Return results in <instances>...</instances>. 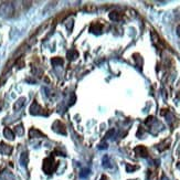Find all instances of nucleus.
<instances>
[{
	"mask_svg": "<svg viewBox=\"0 0 180 180\" xmlns=\"http://www.w3.org/2000/svg\"><path fill=\"white\" fill-rule=\"evenodd\" d=\"M13 6L10 2H3L0 6V17L2 18H10L13 15Z\"/></svg>",
	"mask_w": 180,
	"mask_h": 180,
	"instance_id": "1",
	"label": "nucleus"
},
{
	"mask_svg": "<svg viewBox=\"0 0 180 180\" xmlns=\"http://www.w3.org/2000/svg\"><path fill=\"white\" fill-rule=\"evenodd\" d=\"M56 168V163H54L53 158H46L44 160L43 163V170L45 171V173H51L52 171L55 170Z\"/></svg>",
	"mask_w": 180,
	"mask_h": 180,
	"instance_id": "2",
	"label": "nucleus"
},
{
	"mask_svg": "<svg viewBox=\"0 0 180 180\" xmlns=\"http://www.w3.org/2000/svg\"><path fill=\"white\" fill-rule=\"evenodd\" d=\"M30 113H31L32 115H40L42 113L41 106H40L37 102H34L33 104L31 105V107H30Z\"/></svg>",
	"mask_w": 180,
	"mask_h": 180,
	"instance_id": "3",
	"label": "nucleus"
},
{
	"mask_svg": "<svg viewBox=\"0 0 180 180\" xmlns=\"http://www.w3.org/2000/svg\"><path fill=\"white\" fill-rule=\"evenodd\" d=\"M12 151V147L9 146V145H6V144H0V154H2V155H10Z\"/></svg>",
	"mask_w": 180,
	"mask_h": 180,
	"instance_id": "4",
	"label": "nucleus"
},
{
	"mask_svg": "<svg viewBox=\"0 0 180 180\" xmlns=\"http://www.w3.org/2000/svg\"><path fill=\"white\" fill-rule=\"evenodd\" d=\"M135 153L137 154L138 156H140V157H147V155H148V151H147V148L144 146H138L135 148Z\"/></svg>",
	"mask_w": 180,
	"mask_h": 180,
	"instance_id": "5",
	"label": "nucleus"
},
{
	"mask_svg": "<svg viewBox=\"0 0 180 180\" xmlns=\"http://www.w3.org/2000/svg\"><path fill=\"white\" fill-rule=\"evenodd\" d=\"M25 102H26V98L25 97H20L19 100H18L17 102L15 103V105H13V110H15V111H19L20 108H22V107H23V105H25Z\"/></svg>",
	"mask_w": 180,
	"mask_h": 180,
	"instance_id": "6",
	"label": "nucleus"
},
{
	"mask_svg": "<svg viewBox=\"0 0 180 180\" xmlns=\"http://www.w3.org/2000/svg\"><path fill=\"white\" fill-rule=\"evenodd\" d=\"M3 135H5L6 138L9 139V140H13V139H15V134H13V131L10 128L3 129Z\"/></svg>",
	"mask_w": 180,
	"mask_h": 180,
	"instance_id": "7",
	"label": "nucleus"
},
{
	"mask_svg": "<svg viewBox=\"0 0 180 180\" xmlns=\"http://www.w3.org/2000/svg\"><path fill=\"white\" fill-rule=\"evenodd\" d=\"M90 30H91V32H92V33L98 34V33H100V31H102V26L98 25V23H94V25L91 26V29Z\"/></svg>",
	"mask_w": 180,
	"mask_h": 180,
	"instance_id": "8",
	"label": "nucleus"
},
{
	"mask_svg": "<svg viewBox=\"0 0 180 180\" xmlns=\"http://www.w3.org/2000/svg\"><path fill=\"white\" fill-rule=\"evenodd\" d=\"M28 161H29V158H28V154L27 153H22L21 156H20V163L22 166H27Z\"/></svg>",
	"mask_w": 180,
	"mask_h": 180,
	"instance_id": "9",
	"label": "nucleus"
},
{
	"mask_svg": "<svg viewBox=\"0 0 180 180\" xmlns=\"http://www.w3.org/2000/svg\"><path fill=\"white\" fill-rule=\"evenodd\" d=\"M78 53L75 51V50H70V51H68V58L70 59L71 61H73V60L78 59Z\"/></svg>",
	"mask_w": 180,
	"mask_h": 180,
	"instance_id": "10",
	"label": "nucleus"
},
{
	"mask_svg": "<svg viewBox=\"0 0 180 180\" xmlns=\"http://www.w3.org/2000/svg\"><path fill=\"white\" fill-rule=\"evenodd\" d=\"M29 134H30V137H31V138H36V137H41L42 136L41 133H40L39 130H37V129H31Z\"/></svg>",
	"mask_w": 180,
	"mask_h": 180,
	"instance_id": "11",
	"label": "nucleus"
},
{
	"mask_svg": "<svg viewBox=\"0 0 180 180\" xmlns=\"http://www.w3.org/2000/svg\"><path fill=\"white\" fill-rule=\"evenodd\" d=\"M51 63L53 64L54 66H56V65H62L63 64V60H62L61 58H53L51 60Z\"/></svg>",
	"mask_w": 180,
	"mask_h": 180,
	"instance_id": "12",
	"label": "nucleus"
},
{
	"mask_svg": "<svg viewBox=\"0 0 180 180\" xmlns=\"http://www.w3.org/2000/svg\"><path fill=\"white\" fill-rule=\"evenodd\" d=\"M16 133H17L18 135H20V136H22L23 133H25V130H23V126H22V125H18V126H16Z\"/></svg>",
	"mask_w": 180,
	"mask_h": 180,
	"instance_id": "13",
	"label": "nucleus"
},
{
	"mask_svg": "<svg viewBox=\"0 0 180 180\" xmlns=\"http://www.w3.org/2000/svg\"><path fill=\"white\" fill-rule=\"evenodd\" d=\"M110 158H108V156H105L104 158H103V166L105 168H110L111 165H110Z\"/></svg>",
	"mask_w": 180,
	"mask_h": 180,
	"instance_id": "14",
	"label": "nucleus"
},
{
	"mask_svg": "<svg viewBox=\"0 0 180 180\" xmlns=\"http://www.w3.org/2000/svg\"><path fill=\"white\" fill-rule=\"evenodd\" d=\"M110 18L112 20H114V21H117V20H119V13L118 12H115V11H113V12L110 13Z\"/></svg>",
	"mask_w": 180,
	"mask_h": 180,
	"instance_id": "15",
	"label": "nucleus"
},
{
	"mask_svg": "<svg viewBox=\"0 0 180 180\" xmlns=\"http://www.w3.org/2000/svg\"><path fill=\"white\" fill-rule=\"evenodd\" d=\"M88 173H90V169H84V170H82V173H81V177L84 178V177H88Z\"/></svg>",
	"mask_w": 180,
	"mask_h": 180,
	"instance_id": "16",
	"label": "nucleus"
},
{
	"mask_svg": "<svg viewBox=\"0 0 180 180\" xmlns=\"http://www.w3.org/2000/svg\"><path fill=\"white\" fill-rule=\"evenodd\" d=\"M126 169H127V171H129V173H130V171H133V170H135V169H137V167H130L129 165H127V166H126Z\"/></svg>",
	"mask_w": 180,
	"mask_h": 180,
	"instance_id": "17",
	"label": "nucleus"
},
{
	"mask_svg": "<svg viewBox=\"0 0 180 180\" xmlns=\"http://www.w3.org/2000/svg\"><path fill=\"white\" fill-rule=\"evenodd\" d=\"M98 148H100V149H106L107 148V144H101Z\"/></svg>",
	"mask_w": 180,
	"mask_h": 180,
	"instance_id": "18",
	"label": "nucleus"
},
{
	"mask_svg": "<svg viewBox=\"0 0 180 180\" xmlns=\"http://www.w3.org/2000/svg\"><path fill=\"white\" fill-rule=\"evenodd\" d=\"M176 32H177L178 37L180 38V26H178V27H177V29H176Z\"/></svg>",
	"mask_w": 180,
	"mask_h": 180,
	"instance_id": "19",
	"label": "nucleus"
},
{
	"mask_svg": "<svg viewBox=\"0 0 180 180\" xmlns=\"http://www.w3.org/2000/svg\"><path fill=\"white\" fill-rule=\"evenodd\" d=\"M105 179V178H102V179H101V180H104Z\"/></svg>",
	"mask_w": 180,
	"mask_h": 180,
	"instance_id": "20",
	"label": "nucleus"
}]
</instances>
